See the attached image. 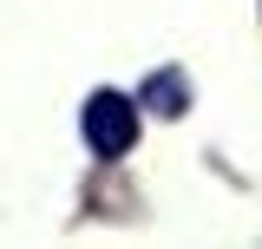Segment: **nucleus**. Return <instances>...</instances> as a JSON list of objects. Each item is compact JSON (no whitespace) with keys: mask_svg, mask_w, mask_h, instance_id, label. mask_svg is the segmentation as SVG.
Segmentation results:
<instances>
[{"mask_svg":"<svg viewBox=\"0 0 262 249\" xmlns=\"http://www.w3.org/2000/svg\"><path fill=\"white\" fill-rule=\"evenodd\" d=\"M79 125H85V144L98 157H125L138 144V105L125 92H92L85 112H79Z\"/></svg>","mask_w":262,"mask_h":249,"instance_id":"obj_1","label":"nucleus"}]
</instances>
